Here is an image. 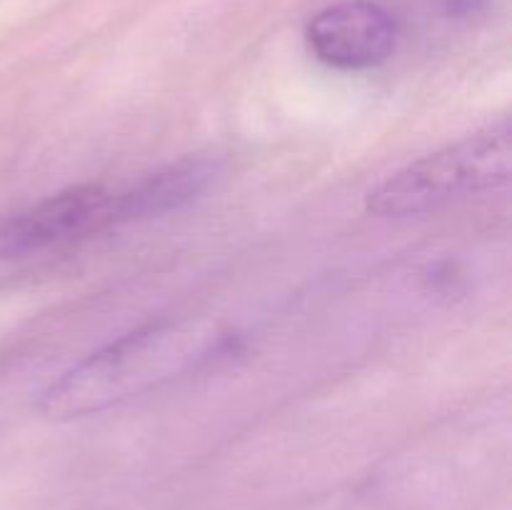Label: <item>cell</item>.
I'll list each match as a JSON object with an SVG mask.
<instances>
[{"instance_id": "cell-1", "label": "cell", "mask_w": 512, "mask_h": 510, "mask_svg": "<svg viewBox=\"0 0 512 510\" xmlns=\"http://www.w3.org/2000/svg\"><path fill=\"white\" fill-rule=\"evenodd\" d=\"M223 335L205 320H158L110 340L60 373L40 393L53 420L103 413L188 373L218 350Z\"/></svg>"}, {"instance_id": "cell-2", "label": "cell", "mask_w": 512, "mask_h": 510, "mask_svg": "<svg viewBox=\"0 0 512 510\" xmlns=\"http://www.w3.org/2000/svg\"><path fill=\"white\" fill-rule=\"evenodd\" d=\"M510 173L512 123L505 115L488 128L405 165L370 190L365 205L383 218H408L498 188L508 183Z\"/></svg>"}, {"instance_id": "cell-3", "label": "cell", "mask_w": 512, "mask_h": 510, "mask_svg": "<svg viewBox=\"0 0 512 510\" xmlns=\"http://www.w3.org/2000/svg\"><path fill=\"white\" fill-rule=\"evenodd\" d=\"M110 190L75 185L0 220V260L43 253L85 233L110 228Z\"/></svg>"}, {"instance_id": "cell-4", "label": "cell", "mask_w": 512, "mask_h": 510, "mask_svg": "<svg viewBox=\"0 0 512 510\" xmlns=\"http://www.w3.org/2000/svg\"><path fill=\"white\" fill-rule=\"evenodd\" d=\"M395 18L370 0H345L310 18L305 40L320 63L335 70H368L395 48Z\"/></svg>"}, {"instance_id": "cell-5", "label": "cell", "mask_w": 512, "mask_h": 510, "mask_svg": "<svg viewBox=\"0 0 512 510\" xmlns=\"http://www.w3.org/2000/svg\"><path fill=\"white\" fill-rule=\"evenodd\" d=\"M220 170L223 163L215 155H185L173 160L140 178L123 193L110 195V225L158 218L183 208L218 180Z\"/></svg>"}, {"instance_id": "cell-6", "label": "cell", "mask_w": 512, "mask_h": 510, "mask_svg": "<svg viewBox=\"0 0 512 510\" xmlns=\"http://www.w3.org/2000/svg\"><path fill=\"white\" fill-rule=\"evenodd\" d=\"M480 3H483V0H448L453 13H473L475 8H480Z\"/></svg>"}]
</instances>
